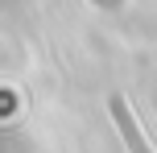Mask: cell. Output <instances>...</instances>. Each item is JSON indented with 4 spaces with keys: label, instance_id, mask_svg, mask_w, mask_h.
I'll return each instance as SVG.
<instances>
[{
    "label": "cell",
    "instance_id": "6da1fadb",
    "mask_svg": "<svg viewBox=\"0 0 157 153\" xmlns=\"http://www.w3.org/2000/svg\"><path fill=\"white\" fill-rule=\"evenodd\" d=\"M112 120H116V128H120V137H124V145L132 149V153H153L149 149V141L141 137V128H136V120H132V112H128V104L120 95H112Z\"/></svg>",
    "mask_w": 157,
    "mask_h": 153
}]
</instances>
